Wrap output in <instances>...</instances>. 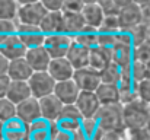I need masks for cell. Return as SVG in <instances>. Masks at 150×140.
<instances>
[{"label": "cell", "instance_id": "b9f144b4", "mask_svg": "<svg viewBox=\"0 0 150 140\" xmlns=\"http://www.w3.org/2000/svg\"><path fill=\"white\" fill-rule=\"evenodd\" d=\"M127 139L128 140H150V133L147 129H140V130H127Z\"/></svg>", "mask_w": 150, "mask_h": 140}, {"label": "cell", "instance_id": "3957f363", "mask_svg": "<svg viewBox=\"0 0 150 140\" xmlns=\"http://www.w3.org/2000/svg\"><path fill=\"white\" fill-rule=\"evenodd\" d=\"M47 13H48V12H47V9L44 7L42 0L21 1L16 22H18V23H23V25L40 26Z\"/></svg>", "mask_w": 150, "mask_h": 140}, {"label": "cell", "instance_id": "7dc6e473", "mask_svg": "<svg viewBox=\"0 0 150 140\" xmlns=\"http://www.w3.org/2000/svg\"><path fill=\"white\" fill-rule=\"evenodd\" d=\"M140 9H142V16H143V23L150 25V1L140 3Z\"/></svg>", "mask_w": 150, "mask_h": 140}, {"label": "cell", "instance_id": "c3c4849f", "mask_svg": "<svg viewBox=\"0 0 150 140\" xmlns=\"http://www.w3.org/2000/svg\"><path fill=\"white\" fill-rule=\"evenodd\" d=\"M9 66H10V60H7L4 55L0 54V76H7Z\"/></svg>", "mask_w": 150, "mask_h": 140}, {"label": "cell", "instance_id": "484cf974", "mask_svg": "<svg viewBox=\"0 0 150 140\" xmlns=\"http://www.w3.org/2000/svg\"><path fill=\"white\" fill-rule=\"evenodd\" d=\"M4 140H28V126L21 123L18 118L4 124L3 130Z\"/></svg>", "mask_w": 150, "mask_h": 140}, {"label": "cell", "instance_id": "7a4b0ae2", "mask_svg": "<svg viewBox=\"0 0 150 140\" xmlns=\"http://www.w3.org/2000/svg\"><path fill=\"white\" fill-rule=\"evenodd\" d=\"M103 131L124 130V107L121 104L102 105L95 117Z\"/></svg>", "mask_w": 150, "mask_h": 140}, {"label": "cell", "instance_id": "1f68e13d", "mask_svg": "<svg viewBox=\"0 0 150 140\" xmlns=\"http://www.w3.org/2000/svg\"><path fill=\"white\" fill-rule=\"evenodd\" d=\"M16 117H18V105L7 98L0 99V123L7 124L16 120Z\"/></svg>", "mask_w": 150, "mask_h": 140}, {"label": "cell", "instance_id": "ac0fdd59", "mask_svg": "<svg viewBox=\"0 0 150 140\" xmlns=\"http://www.w3.org/2000/svg\"><path fill=\"white\" fill-rule=\"evenodd\" d=\"M112 63L120 66L121 69H127L134 61V47L128 43L118 41L117 45L111 50Z\"/></svg>", "mask_w": 150, "mask_h": 140}, {"label": "cell", "instance_id": "ee69618b", "mask_svg": "<svg viewBox=\"0 0 150 140\" xmlns=\"http://www.w3.org/2000/svg\"><path fill=\"white\" fill-rule=\"evenodd\" d=\"M42 4L47 12H63L64 0H42Z\"/></svg>", "mask_w": 150, "mask_h": 140}, {"label": "cell", "instance_id": "ab89813d", "mask_svg": "<svg viewBox=\"0 0 150 140\" xmlns=\"http://www.w3.org/2000/svg\"><path fill=\"white\" fill-rule=\"evenodd\" d=\"M86 1L82 0H64L63 12L64 13H82Z\"/></svg>", "mask_w": 150, "mask_h": 140}, {"label": "cell", "instance_id": "cb8c5ba5", "mask_svg": "<svg viewBox=\"0 0 150 140\" xmlns=\"http://www.w3.org/2000/svg\"><path fill=\"white\" fill-rule=\"evenodd\" d=\"M63 18H64V34H67L71 38L79 35L86 26V21L82 13H64L63 12Z\"/></svg>", "mask_w": 150, "mask_h": 140}, {"label": "cell", "instance_id": "603a6c76", "mask_svg": "<svg viewBox=\"0 0 150 140\" xmlns=\"http://www.w3.org/2000/svg\"><path fill=\"white\" fill-rule=\"evenodd\" d=\"M111 63H112L111 50H105L100 47H95L91 50V55H89V67L91 69H93L96 72H102Z\"/></svg>", "mask_w": 150, "mask_h": 140}, {"label": "cell", "instance_id": "681fc988", "mask_svg": "<svg viewBox=\"0 0 150 140\" xmlns=\"http://www.w3.org/2000/svg\"><path fill=\"white\" fill-rule=\"evenodd\" d=\"M3 130H4V124L0 123V139H3Z\"/></svg>", "mask_w": 150, "mask_h": 140}, {"label": "cell", "instance_id": "d6986e66", "mask_svg": "<svg viewBox=\"0 0 150 140\" xmlns=\"http://www.w3.org/2000/svg\"><path fill=\"white\" fill-rule=\"evenodd\" d=\"M34 73L35 72L31 69L28 61L25 58H19V60L10 61L7 76L10 77L12 82H29V79L32 77Z\"/></svg>", "mask_w": 150, "mask_h": 140}, {"label": "cell", "instance_id": "ba28073f", "mask_svg": "<svg viewBox=\"0 0 150 140\" xmlns=\"http://www.w3.org/2000/svg\"><path fill=\"white\" fill-rule=\"evenodd\" d=\"M73 44V38L67 34H54L47 35L44 47L50 53L51 58H66L70 47Z\"/></svg>", "mask_w": 150, "mask_h": 140}, {"label": "cell", "instance_id": "4dcf8cb0", "mask_svg": "<svg viewBox=\"0 0 150 140\" xmlns=\"http://www.w3.org/2000/svg\"><path fill=\"white\" fill-rule=\"evenodd\" d=\"M19 4L18 0H0V21H16Z\"/></svg>", "mask_w": 150, "mask_h": 140}, {"label": "cell", "instance_id": "44dd1931", "mask_svg": "<svg viewBox=\"0 0 150 140\" xmlns=\"http://www.w3.org/2000/svg\"><path fill=\"white\" fill-rule=\"evenodd\" d=\"M89 55H91L89 48H85L73 41L66 58L70 61V64L74 67V70H80V69L89 67Z\"/></svg>", "mask_w": 150, "mask_h": 140}, {"label": "cell", "instance_id": "4fadbf2b", "mask_svg": "<svg viewBox=\"0 0 150 140\" xmlns=\"http://www.w3.org/2000/svg\"><path fill=\"white\" fill-rule=\"evenodd\" d=\"M28 48L23 45V43L21 41L19 35H10L1 45H0V54L4 55L7 60L13 61V60H19V58H25Z\"/></svg>", "mask_w": 150, "mask_h": 140}, {"label": "cell", "instance_id": "9a60e30c", "mask_svg": "<svg viewBox=\"0 0 150 140\" xmlns=\"http://www.w3.org/2000/svg\"><path fill=\"white\" fill-rule=\"evenodd\" d=\"M80 89L77 86V83L71 79V80H64V82H58L55 85L54 95L64 104V105H74L77 102V98L80 95Z\"/></svg>", "mask_w": 150, "mask_h": 140}, {"label": "cell", "instance_id": "74e56055", "mask_svg": "<svg viewBox=\"0 0 150 140\" xmlns=\"http://www.w3.org/2000/svg\"><path fill=\"white\" fill-rule=\"evenodd\" d=\"M134 60L142 61L144 64L150 63V41H146L140 45L134 47Z\"/></svg>", "mask_w": 150, "mask_h": 140}, {"label": "cell", "instance_id": "e0dca14e", "mask_svg": "<svg viewBox=\"0 0 150 140\" xmlns=\"http://www.w3.org/2000/svg\"><path fill=\"white\" fill-rule=\"evenodd\" d=\"M79 111L82 112L83 118H93L96 117L99 108L102 107L95 92H80L77 102L74 104Z\"/></svg>", "mask_w": 150, "mask_h": 140}, {"label": "cell", "instance_id": "7c38bea8", "mask_svg": "<svg viewBox=\"0 0 150 140\" xmlns=\"http://www.w3.org/2000/svg\"><path fill=\"white\" fill-rule=\"evenodd\" d=\"M25 60L28 61V64L31 66V69L37 73V72H48L51 63V55L47 51L45 47H38V48H31L26 51Z\"/></svg>", "mask_w": 150, "mask_h": 140}, {"label": "cell", "instance_id": "7bdbcfd3", "mask_svg": "<svg viewBox=\"0 0 150 140\" xmlns=\"http://www.w3.org/2000/svg\"><path fill=\"white\" fill-rule=\"evenodd\" d=\"M99 140H128L127 131L124 130H115V131H103Z\"/></svg>", "mask_w": 150, "mask_h": 140}, {"label": "cell", "instance_id": "db71d44e", "mask_svg": "<svg viewBox=\"0 0 150 140\" xmlns=\"http://www.w3.org/2000/svg\"><path fill=\"white\" fill-rule=\"evenodd\" d=\"M149 107H150V105H149Z\"/></svg>", "mask_w": 150, "mask_h": 140}, {"label": "cell", "instance_id": "6da1fadb", "mask_svg": "<svg viewBox=\"0 0 150 140\" xmlns=\"http://www.w3.org/2000/svg\"><path fill=\"white\" fill-rule=\"evenodd\" d=\"M124 107V126L127 130H140L146 129L150 123L149 104L137 99Z\"/></svg>", "mask_w": 150, "mask_h": 140}, {"label": "cell", "instance_id": "f35d334b", "mask_svg": "<svg viewBox=\"0 0 150 140\" xmlns=\"http://www.w3.org/2000/svg\"><path fill=\"white\" fill-rule=\"evenodd\" d=\"M118 43V34H99L98 47L105 50H112Z\"/></svg>", "mask_w": 150, "mask_h": 140}, {"label": "cell", "instance_id": "f907efd6", "mask_svg": "<svg viewBox=\"0 0 150 140\" xmlns=\"http://www.w3.org/2000/svg\"><path fill=\"white\" fill-rule=\"evenodd\" d=\"M146 67H147V79H150V63L146 64Z\"/></svg>", "mask_w": 150, "mask_h": 140}, {"label": "cell", "instance_id": "ffe728a7", "mask_svg": "<svg viewBox=\"0 0 150 140\" xmlns=\"http://www.w3.org/2000/svg\"><path fill=\"white\" fill-rule=\"evenodd\" d=\"M42 34L54 35V34H64V18L63 12H48L40 25Z\"/></svg>", "mask_w": 150, "mask_h": 140}, {"label": "cell", "instance_id": "f5cc1de1", "mask_svg": "<svg viewBox=\"0 0 150 140\" xmlns=\"http://www.w3.org/2000/svg\"><path fill=\"white\" fill-rule=\"evenodd\" d=\"M0 140H4V139H0Z\"/></svg>", "mask_w": 150, "mask_h": 140}, {"label": "cell", "instance_id": "d590c367", "mask_svg": "<svg viewBox=\"0 0 150 140\" xmlns=\"http://www.w3.org/2000/svg\"><path fill=\"white\" fill-rule=\"evenodd\" d=\"M121 31L118 16H105L102 25L99 26V34H118Z\"/></svg>", "mask_w": 150, "mask_h": 140}, {"label": "cell", "instance_id": "d6a6232c", "mask_svg": "<svg viewBox=\"0 0 150 140\" xmlns=\"http://www.w3.org/2000/svg\"><path fill=\"white\" fill-rule=\"evenodd\" d=\"M122 70H125V72L130 75L131 80H133L136 85H139L140 82H143V80L147 79V67H146V64L142 63V61L134 60L127 69H122Z\"/></svg>", "mask_w": 150, "mask_h": 140}, {"label": "cell", "instance_id": "e575fe53", "mask_svg": "<svg viewBox=\"0 0 150 140\" xmlns=\"http://www.w3.org/2000/svg\"><path fill=\"white\" fill-rule=\"evenodd\" d=\"M128 34H130L133 47L140 45V44L147 41V25L142 23V25H139V26H136L133 29H128Z\"/></svg>", "mask_w": 150, "mask_h": 140}, {"label": "cell", "instance_id": "816d5d0a", "mask_svg": "<svg viewBox=\"0 0 150 140\" xmlns=\"http://www.w3.org/2000/svg\"><path fill=\"white\" fill-rule=\"evenodd\" d=\"M147 41H150V25H147Z\"/></svg>", "mask_w": 150, "mask_h": 140}, {"label": "cell", "instance_id": "8d00e7d4", "mask_svg": "<svg viewBox=\"0 0 150 140\" xmlns=\"http://www.w3.org/2000/svg\"><path fill=\"white\" fill-rule=\"evenodd\" d=\"M18 32L16 21H0V45L10 37Z\"/></svg>", "mask_w": 150, "mask_h": 140}, {"label": "cell", "instance_id": "2e32d148", "mask_svg": "<svg viewBox=\"0 0 150 140\" xmlns=\"http://www.w3.org/2000/svg\"><path fill=\"white\" fill-rule=\"evenodd\" d=\"M74 67L70 64L67 58H52L48 67L50 76L58 83L64 80H71L74 76Z\"/></svg>", "mask_w": 150, "mask_h": 140}, {"label": "cell", "instance_id": "30bf717a", "mask_svg": "<svg viewBox=\"0 0 150 140\" xmlns=\"http://www.w3.org/2000/svg\"><path fill=\"white\" fill-rule=\"evenodd\" d=\"M21 123H23L25 126H31L40 120H42L41 115V105L40 101L35 98H29L25 102L18 105V117H16Z\"/></svg>", "mask_w": 150, "mask_h": 140}, {"label": "cell", "instance_id": "5b68a950", "mask_svg": "<svg viewBox=\"0 0 150 140\" xmlns=\"http://www.w3.org/2000/svg\"><path fill=\"white\" fill-rule=\"evenodd\" d=\"M118 21H120L121 31H128V29H133V28L142 25L143 16H142L140 3L128 0L125 3V6L121 9V12L118 15Z\"/></svg>", "mask_w": 150, "mask_h": 140}, {"label": "cell", "instance_id": "5bb4252c", "mask_svg": "<svg viewBox=\"0 0 150 140\" xmlns=\"http://www.w3.org/2000/svg\"><path fill=\"white\" fill-rule=\"evenodd\" d=\"M40 105H41L42 120H45L48 123H57L61 115V111L64 108V104L55 95H50L47 98L40 99Z\"/></svg>", "mask_w": 150, "mask_h": 140}, {"label": "cell", "instance_id": "f6af8a7d", "mask_svg": "<svg viewBox=\"0 0 150 140\" xmlns=\"http://www.w3.org/2000/svg\"><path fill=\"white\" fill-rule=\"evenodd\" d=\"M54 140H86L79 131L77 133H67V131H63L58 129V133L55 136Z\"/></svg>", "mask_w": 150, "mask_h": 140}, {"label": "cell", "instance_id": "bcb514c9", "mask_svg": "<svg viewBox=\"0 0 150 140\" xmlns=\"http://www.w3.org/2000/svg\"><path fill=\"white\" fill-rule=\"evenodd\" d=\"M10 85H12V80H10L9 76H0V99L7 96Z\"/></svg>", "mask_w": 150, "mask_h": 140}, {"label": "cell", "instance_id": "7402d4cb", "mask_svg": "<svg viewBox=\"0 0 150 140\" xmlns=\"http://www.w3.org/2000/svg\"><path fill=\"white\" fill-rule=\"evenodd\" d=\"M82 15H83L88 26L96 28L99 31V26L102 25V22L105 19V13L100 7L99 1H86Z\"/></svg>", "mask_w": 150, "mask_h": 140}, {"label": "cell", "instance_id": "52a82bcc", "mask_svg": "<svg viewBox=\"0 0 150 140\" xmlns=\"http://www.w3.org/2000/svg\"><path fill=\"white\" fill-rule=\"evenodd\" d=\"M73 80L77 83V86L82 92H96V89L102 85L100 72H96L91 67L76 70Z\"/></svg>", "mask_w": 150, "mask_h": 140}, {"label": "cell", "instance_id": "8fae6325", "mask_svg": "<svg viewBox=\"0 0 150 140\" xmlns=\"http://www.w3.org/2000/svg\"><path fill=\"white\" fill-rule=\"evenodd\" d=\"M58 133L57 123L40 120L28 126V140H54Z\"/></svg>", "mask_w": 150, "mask_h": 140}, {"label": "cell", "instance_id": "8992f818", "mask_svg": "<svg viewBox=\"0 0 150 140\" xmlns=\"http://www.w3.org/2000/svg\"><path fill=\"white\" fill-rule=\"evenodd\" d=\"M83 115L79 111L76 105H64L61 115L57 121V126L60 130L67 131V133H77L82 124Z\"/></svg>", "mask_w": 150, "mask_h": 140}, {"label": "cell", "instance_id": "83f0119b", "mask_svg": "<svg viewBox=\"0 0 150 140\" xmlns=\"http://www.w3.org/2000/svg\"><path fill=\"white\" fill-rule=\"evenodd\" d=\"M96 96L99 99L100 105H112V104H120V92L118 86L114 85H106L102 83L96 89Z\"/></svg>", "mask_w": 150, "mask_h": 140}, {"label": "cell", "instance_id": "4316f807", "mask_svg": "<svg viewBox=\"0 0 150 140\" xmlns=\"http://www.w3.org/2000/svg\"><path fill=\"white\" fill-rule=\"evenodd\" d=\"M79 133L86 140H99L103 130L100 129L98 120L93 117V118H83L82 120Z\"/></svg>", "mask_w": 150, "mask_h": 140}, {"label": "cell", "instance_id": "f1b7e54d", "mask_svg": "<svg viewBox=\"0 0 150 140\" xmlns=\"http://www.w3.org/2000/svg\"><path fill=\"white\" fill-rule=\"evenodd\" d=\"M98 37H99V31L96 28H92V26L86 25L85 29L73 38V41L79 45L85 47V48L92 50V48L98 47Z\"/></svg>", "mask_w": 150, "mask_h": 140}, {"label": "cell", "instance_id": "60d3db41", "mask_svg": "<svg viewBox=\"0 0 150 140\" xmlns=\"http://www.w3.org/2000/svg\"><path fill=\"white\" fill-rule=\"evenodd\" d=\"M137 95L140 101L150 105V79H146L137 85Z\"/></svg>", "mask_w": 150, "mask_h": 140}, {"label": "cell", "instance_id": "277c9868", "mask_svg": "<svg viewBox=\"0 0 150 140\" xmlns=\"http://www.w3.org/2000/svg\"><path fill=\"white\" fill-rule=\"evenodd\" d=\"M28 83H29V88L32 92V98H35L38 101L42 98H47L50 95H54V89L57 85V82L51 77L48 72L34 73Z\"/></svg>", "mask_w": 150, "mask_h": 140}, {"label": "cell", "instance_id": "f546056e", "mask_svg": "<svg viewBox=\"0 0 150 140\" xmlns=\"http://www.w3.org/2000/svg\"><path fill=\"white\" fill-rule=\"evenodd\" d=\"M121 77H122V69L114 63H111L106 69H103L100 72V79H102V83H106V85H114V86H118L120 82H121Z\"/></svg>", "mask_w": 150, "mask_h": 140}, {"label": "cell", "instance_id": "836d02e7", "mask_svg": "<svg viewBox=\"0 0 150 140\" xmlns=\"http://www.w3.org/2000/svg\"><path fill=\"white\" fill-rule=\"evenodd\" d=\"M127 1L128 0H103V1H99V4L105 16H118Z\"/></svg>", "mask_w": 150, "mask_h": 140}, {"label": "cell", "instance_id": "9c48e42d", "mask_svg": "<svg viewBox=\"0 0 150 140\" xmlns=\"http://www.w3.org/2000/svg\"><path fill=\"white\" fill-rule=\"evenodd\" d=\"M21 38V41L23 43V45L28 50L31 48H38V47H44L45 44V38L47 35L42 34L40 26H32V25H23V23H18V32H16Z\"/></svg>", "mask_w": 150, "mask_h": 140}, {"label": "cell", "instance_id": "d4e9b609", "mask_svg": "<svg viewBox=\"0 0 150 140\" xmlns=\"http://www.w3.org/2000/svg\"><path fill=\"white\" fill-rule=\"evenodd\" d=\"M6 98L10 99L16 105H19V104L25 102L26 99L32 98V92H31L29 83L28 82H12L10 89H9Z\"/></svg>", "mask_w": 150, "mask_h": 140}]
</instances>
